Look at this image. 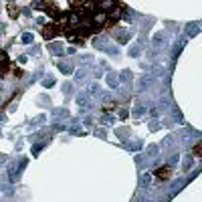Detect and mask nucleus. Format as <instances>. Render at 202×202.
Returning <instances> with one entry per match:
<instances>
[{"label":"nucleus","mask_w":202,"mask_h":202,"mask_svg":"<svg viewBox=\"0 0 202 202\" xmlns=\"http://www.w3.org/2000/svg\"><path fill=\"white\" fill-rule=\"evenodd\" d=\"M121 16H123V6H121V4H115V6L111 8V12L105 14V27H113Z\"/></svg>","instance_id":"1"},{"label":"nucleus","mask_w":202,"mask_h":202,"mask_svg":"<svg viewBox=\"0 0 202 202\" xmlns=\"http://www.w3.org/2000/svg\"><path fill=\"white\" fill-rule=\"evenodd\" d=\"M61 30H63V28H61L59 24H53V22H51V24H45V28H43V36H45L47 40H51V39H55Z\"/></svg>","instance_id":"2"},{"label":"nucleus","mask_w":202,"mask_h":202,"mask_svg":"<svg viewBox=\"0 0 202 202\" xmlns=\"http://www.w3.org/2000/svg\"><path fill=\"white\" fill-rule=\"evenodd\" d=\"M93 45H95L97 49H101V51H107V53H111V55L117 53V47H109V43H107V40H103V39H95Z\"/></svg>","instance_id":"3"},{"label":"nucleus","mask_w":202,"mask_h":202,"mask_svg":"<svg viewBox=\"0 0 202 202\" xmlns=\"http://www.w3.org/2000/svg\"><path fill=\"white\" fill-rule=\"evenodd\" d=\"M8 67H10V61H8V55L4 53V51H0V73H4V71H8Z\"/></svg>","instance_id":"4"},{"label":"nucleus","mask_w":202,"mask_h":202,"mask_svg":"<svg viewBox=\"0 0 202 202\" xmlns=\"http://www.w3.org/2000/svg\"><path fill=\"white\" fill-rule=\"evenodd\" d=\"M113 36L119 40L121 45H125V43L129 40V33H128V30H113Z\"/></svg>","instance_id":"5"},{"label":"nucleus","mask_w":202,"mask_h":202,"mask_svg":"<svg viewBox=\"0 0 202 202\" xmlns=\"http://www.w3.org/2000/svg\"><path fill=\"white\" fill-rule=\"evenodd\" d=\"M170 174H172V168L166 166V168H160L156 172V178H158V180H166V178H170Z\"/></svg>","instance_id":"6"},{"label":"nucleus","mask_w":202,"mask_h":202,"mask_svg":"<svg viewBox=\"0 0 202 202\" xmlns=\"http://www.w3.org/2000/svg\"><path fill=\"white\" fill-rule=\"evenodd\" d=\"M59 69H61V73L69 75V73H73V63H71V61H65V63H59Z\"/></svg>","instance_id":"7"},{"label":"nucleus","mask_w":202,"mask_h":202,"mask_svg":"<svg viewBox=\"0 0 202 202\" xmlns=\"http://www.w3.org/2000/svg\"><path fill=\"white\" fill-rule=\"evenodd\" d=\"M152 43H154V47H162V45L166 43V34H164V33H158V34H154V39H152Z\"/></svg>","instance_id":"8"},{"label":"nucleus","mask_w":202,"mask_h":202,"mask_svg":"<svg viewBox=\"0 0 202 202\" xmlns=\"http://www.w3.org/2000/svg\"><path fill=\"white\" fill-rule=\"evenodd\" d=\"M77 103H79L81 107H87V103H89V95H87V93H79V95H77Z\"/></svg>","instance_id":"9"},{"label":"nucleus","mask_w":202,"mask_h":202,"mask_svg":"<svg viewBox=\"0 0 202 202\" xmlns=\"http://www.w3.org/2000/svg\"><path fill=\"white\" fill-rule=\"evenodd\" d=\"M49 49H51V53H53V55H63V53H65V51H63V47H61L59 43H53Z\"/></svg>","instance_id":"10"},{"label":"nucleus","mask_w":202,"mask_h":202,"mask_svg":"<svg viewBox=\"0 0 202 202\" xmlns=\"http://www.w3.org/2000/svg\"><path fill=\"white\" fill-rule=\"evenodd\" d=\"M107 85H109V87H117V79H115V75H113V73H109V75H107Z\"/></svg>","instance_id":"11"},{"label":"nucleus","mask_w":202,"mask_h":202,"mask_svg":"<svg viewBox=\"0 0 202 202\" xmlns=\"http://www.w3.org/2000/svg\"><path fill=\"white\" fill-rule=\"evenodd\" d=\"M8 14H10V18H16V16H18V8L12 6V4H8Z\"/></svg>","instance_id":"12"},{"label":"nucleus","mask_w":202,"mask_h":202,"mask_svg":"<svg viewBox=\"0 0 202 202\" xmlns=\"http://www.w3.org/2000/svg\"><path fill=\"white\" fill-rule=\"evenodd\" d=\"M186 33H188L190 36H192V34H196V33H198V22H194V24H188V30H186Z\"/></svg>","instance_id":"13"},{"label":"nucleus","mask_w":202,"mask_h":202,"mask_svg":"<svg viewBox=\"0 0 202 202\" xmlns=\"http://www.w3.org/2000/svg\"><path fill=\"white\" fill-rule=\"evenodd\" d=\"M22 43H27V45H28V43H33V34L24 33V34H22Z\"/></svg>","instance_id":"14"},{"label":"nucleus","mask_w":202,"mask_h":202,"mask_svg":"<svg viewBox=\"0 0 202 202\" xmlns=\"http://www.w3.org/2000/svg\"><path fill=\"white\" fill-rule=\"evenodd\" d=\"M140 45H135V47H131V51H129V55H131V57H137V55H140Z\"/></svg>","instance_id":"15"},{"label":"nucleus","mask_w":202,"mask_h":202,"mask_svg":"<svg viewBox=\"0 0 202 202\" xmlns=\"http://www.w3.org/2000/svg\"><path fill=\"white\" fill-rule=\"evenodd\" d=\"M43 146H45V141H40V144H36V146H34V148H33V154L36 156V154H39V152H40V150H43Z\"/></svg>","instance_id":"16"},{"label":"nucleus","mask_w":202,"mask_h":202,"mask_svg":"<svg viewBox=\"0 0 202 202\" xmlns=\"http://www.w3.org/2000/svg\"><path fill=\"white\" fill-rule=\"evenodd\" d=\"M192 154H194L196 158H200V144H196L194 146V152H192Z\"/></svg>","instance_id":"17"},{"label":"nucleus","mask_w":202,"mask_h":202,"mask_svg":"<svg viewBox=\"0 0 202 202\" xmlns=\"http://www.w3.org/2000/svg\"><path fill=\"white\" fill-rule=\"evenodd\" d=\"M55 85V79H47L45 81V87H53Z\"/></svg>","instance_id":"18"},{"label":"nucleus","mask_w":202,"mask_h":202,"mask_svg":"<svg viewBox=\"0 0 202 202\" xmlns=\"http://www.w3.org/2000/svg\"><path fill=\"white\" fill-rule=\"evenodd\" d=\"M63 91H71V83H65V85H63Z\"/></svg>","instance_id":"19"},{"label":"nucleus","mask_w":202,"mask_h":202,"mask_svg":"<svg viewBox=\"0 0 202 202\" xmlns=\"http://www.w3.org/2000/svg\"><path fill=\"white\" fill-rule=\"evenodd\" d=\"M144 113H146V111H144V109H137V111H135L134 115H135V117H140V115H144Z\"/></svg>","instance_id":"20"},{"label":"nucleus","mask_w":202,"mask_h":202,"mask_svg":"<svg viewBox=\"0 0 202 202\" xmlns=\"http://www.w3.org/2000/svg\"><path fill=\"white\" fill-rule=\"evenodd\" d=\"M4 162H6V156H4V154H0V166H2Z\"/></svg>","instance_id":"21"},{"label":"nucleus","mask_w":202,"mask_h":202,"mask_svg":"<svg viewBox=\"0 0 202 202\" xmlns=\"http://www.w3.org/2000/svg\"><path fill=\"white\" fill-rule=\"evenodd\" d=\"M2 121H4V115H2V113H0V123H2Z\"/></svg>","instance_id":"22"},{"label":"nucleus","mask_w":202,"mask_h":202,"mask_svg":"<svg viewBox=\"0 0 202 202\" xmlns=\"http://www.w3.org/2000/svg\"><path fill=\"white\" fill-rule=\"evenodd\" d=\"M0 36H2V30H0Z\"/></svg>","instance_id":"23"}]
</instances>
